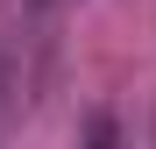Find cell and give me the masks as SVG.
I'll return each instance as SVG.
<instances>
[{
	"mask_svg": "<svg viewBox=\"0 0 156 149\" xmlns=\"http://www.w3.org/2000/svg\"><path fill=\"white\" fill-rule=\"evenodd\" d=\"M0 114H7V57H0Z\"/></svg>",
	"mask_w": 156,
	"mask_h": 149,
	"instance_id": "2",
	"label": "cell"
},
{
	"mask_svg": "<svg viewBox=\"0 0 156 149\" xmlns=\"http://www.w3.org/2000/svg\"><path fill=\"white\" fill-rule=\"evenodd\" d=\"M78 149H121V121H114L107 107H92L85 128H78Z\"/></svg>",
	"mask_w": 156,
	"mask_h": 149,
	"instance_id": "1",
	"label": "cell"
}]
</instances>
